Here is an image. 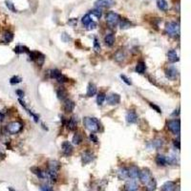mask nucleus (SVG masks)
Returning a JSON list of instances; mask_svg holds the SVG:
<instances>
[{"mask_svg": "<svg viewBox=\"0 0 191 191\" xmlns=\"http://www.w3.org/2000/svg\"><path fill=\"white\" fill-rule=\"evenodd\" d=\"M83 123L86 128H87L89 131L93 132V133L98 132L99 130V127H101V123H99V121L95 119V118L86 117L83 120Z\"/></svg>", "mask_w": 191, "mask_h": 191, "instance_id": "nucleus-1", "label": "nucleus"}, {"mask_svg": "<svg viewBox=\"0 0 191 191\" xmlns=\"http://www.w3.org/2000/svg\"><path fill=\"white\" fill-rule=\"evenodd\" d=\"M165 33L172 37H178L180 35V24L178 22H169L165 26Z\"/></svg>", "mask_w": 191, "mask_h": 191, "instance_id": "nucleus-2", "label": "nucleus"}, {"mask_svg": "<svg viewBox=\"0 0 191 191\" xmlns=\"http://www.w3.org/2000/svg\"><path fill=\"white\" fill-rule=\"evenodd\" d=\"M120 21V16L114 12H109L106 15V22L110 27H116Z\"/></svg>", "mask_w": 191, "mask_h": 191, "instance_id": "nucleus-3", "label": "nucleus"}, {"mask_svg": "<svg viewBox=\"0 0 191 191\" xmlns=\"http://www.w3.org/2000/svg\"><path fill=\"white\" fill-rule=\"evenodd\" d=\"M167 128L174 135L179 136L181 132V121L180 120H171L167 122Z\"/></svg>", "mask_w": 191, "mask_h": 191, "instance_id": "nucleus-4", "label": "nucleus"}, {"mask_svg": "<svg viewBox=\"0 0 191 191\" xmlns=\"http://www.w3.org/2000/svg\"><path fill=\"white\" fill-rule=\"evenodd\" d=\"M22 125L21 122L19 121H12L7 125V131L10 134H17L22 130Z\"/></svg>", "mask_w": 191, "mask_h": 191, "instance_id": "nucleus-5", "label": "nucleus"}, {"mask_svg": "<svg viewBox=\"0 0 191 191\" xmlns=\"http://www.w3.org/2000/svg\"><path fill=\"white\" fill-rule=\"evenodd\" d=\"M139 178H140V181H142L143 184H146L152 180L151 172H150V170L147 169V168H143L142 171H140Z\"/></svg>", "mask_w": 191, "mask_h": 191, "instance_id": "nucleus-6", "label": "nucleus"}, {"mask_svg": "<svg viewBox=\"0 0 191 191\" xmlns=\"http://www.w3.org/2000/svg\"><path fill=\"white\" fill-rule=\"evenodd\" d=\"M60 169V162L57 161H50L48 162V171L54 172V173H58Z\"/></svg>", "mask_w": 191, "mask_h": 191, "instance_id": "nucleus-7", "label": "nucleus"}, {"mask_svg": "<svg viewBox=\"0 0 191 191\" xmlns=\"http://www.w3.org/2000/svg\"><path fill=\"white\" fill-rule=\"evenodd\" d=\"M105 99H107V103L109 105H117L120 101V95L118 94H111Z\"/></svg>", "mask_w": 191, "mask_h": 191, "instance_id": "nucleus-8", "label": "nucleus"}, {"mask_svg": "<svg viewBox=\"0 0 191 191\" xmlns=\"http://www.w3.org/2000/svg\"><path fill=\"white\" fill-rule=\"evenodd\" d=\"M95 4L98 8H109L115 4V0H97Z\"/></svg>", "mask_w": 191, "mask_h": 191, "instance_id": "nucleus-9", "label": "nucleus"}, {"mask_svg": "<svg viewBox=\"0 0 191 191\" xmlns=\"http://www.w3.org/2000/svg\"><path fill=\"white\" fill-rule=\"evenodd\" d=\"M126 120L128 123H136L138 121V115L134 110H129L126 114Z\"/></svg>", "mask_w": 191, "mask_h": 191, "instance_id": "nucleus-10", "label": "nucleus"}, {"mask_svg": "<svg viewBox=\"0 0 191 191\" xmlns=\"http://www.w3.org/2000/svg\"><path fill=\"white\" fill-rule=\"evenodd\" d=\"M95 156L93 153H91L90 151H85L82 154V157H81V160H82V163L83 165H87V163H90L92 161H94Z\"/></svg>", "mask_w": 191, "mask_h": 191, "instance_id": "nucleus-11", "label": "nucleus"}, {"mask_svg": "<svg viewBox=\"0 0 191 191\" xmlns=\"http://www.w3.org/2000/svg\"><path fill=\"white\" fill-rule=\"evenodd\" d=\"M165 75L168 79H175L177 76L179 75V71L176 69L175 67H169L168 69H166L165 71Z\"/></svg>", "mask_w": 191, "mask_h": 191, "instance_id": "nucleus-12", "label": "nucleus"}, {"mask_svg": "<svg viewBox=\"0 0 191 191\" xmlns=\"http://www.w3.org/2000/svg\"><path fill=\"white\" fill-rule=\"evenodd\" d=\"M62 151L65 156H71L73 153V146L69 142H64L62 143Z\"/></svg>", "mask_w": 191, "mask_h": 191, "instance_id": "nucleus-13", "label": "nucleus"}, {"mask_svg": "<svg viewBox=\"0 0 191 191\" xmlns=\"http://www.w3.org/2000/svg\"><path fill=\"white\" fill-rule=\"evenodd\" d=\"M140 174V169L138 166L136 165H132L129 169H128V177L131 179H136L139 177Z\"/></svg>", "mask_w": 191, "mask_h": 191, "instance_id": "nucleus-14", "label": "nucleus"}, {"mask_svg": "<svg viewBox=\"0 0 191 191\" xmlns=\"http://www.w3.org/2000/svg\"><path fill=\"white\" fill-rule=\"evenodd\" d=\"M66 126L70 131H75L76 129V126H78V120H76V118L72 117L70 120H68Z\"/></svg>", "mask_w": 191, "mask_h": 191, "instance_id": "nucleus-15", "label": "nucleus"}, {"mask_svg": "<svg viewBox=\"0 0 191 191\" xmlns=\"http://www.w3.org/2000/svg\"><path fill=\"white\" fill-rule=\"evenodd\" d=\"M31 171L33 172L35 175H36L40 179H45L47 178V173L45 171H43L42 169H40L39 167H32Z\"/></svg>", "mask_w": 191, "mask_h": 191, "instance_id": "nucleus-16", "label": "nucleus"}, {"mask_svg": "<svg viewBox=\"0 0 191 191\" xmlns=\"http://www.w3.org/2000/svg\"><path fill=\"white\" fill-rule=\"evenodd\" d=\"M167 58H168V60H169L170 62H172V63L179 61V60H180L178 54H177V52L175 51V50H170V51H168Z\"/></svg>", "mask_w": 191, "mask_h": 191, "instance_id": "nucleus-17", "label": "nucleus"}, {"mask_svg": "<svg viewBox=\"0 0 191 191\" xmlns=\"http://www.w3.org/2000/svg\"><path fill=\"white\" fill-rule=\"evenodd\" d=\"M75 106H76L75 102L73 101H71V99H66V101H64V110L67 113L72 112L75 109Z\"/></svg>", "mask_w": 191, "mask_h": 191, "instance_id": "nucleus-18", "label": "nucleus"}, {"mask_svg": "<svg viewBox=\"0 0 191 191\" xmlns=\"http://www.w3.org/2000/svg\"><path fill=\"white\" fill-rule=\"evenodd\" d=\"M175 190V184L173 181H166L161 187V191H174Z\"/></svg>", "mask_w": 191, "mask_h": 191, "instance_id": "nucleus-19", "label": "nucleus"}, {"mask_svg": "<svg viewBox=\"0 0 191 191\" xmlns=\"http://www.w3.org/2000/svg\"><path fill=\"white\" fill-rule=\"evenodd\" d=\"M139 188L138 184L136 183L134 181H127L125 184V189L126 191H137Z\"/></svg>", "mask_w": 191, "mask_h": 191, "instance_id": "nucleus-20", "label": "nucleus"}, {"mask_svg": "<svg viewBox=\"0 0 191 191\" xmlns=\"http://www.w3.org/2000/svg\"><path fill=\"white\" fill-rule=\"evenodd\" d=\"M18 101H19V102H20V104H21V105L24 107V109H25V110H26L27 112H28V113H29V115H31L32 117H33V119H34V120H35V122H38V120H39V118H38V116H37V115H35V113H33V112H32V111L30 110V109H28V107H27V106H26V104H25V102H24L23 101H22V99H21V98H19V99H18Z\"/></svg>", "mask_w": 191, "mask_h": 191, "instance_id": "nucleus-21", "label": "nucleus"}, {"mask_svg": "<svg viewBox=\"0 0 191 191\" xmlns=\"http://www.w3.org/2000/svg\"><path fill=\"white\" fill-rule=\"evenodd\" d=\"M118 177L120 180H125L128 178V169L126 167H121L118 171Z\"/></svg>", "mask_w": 191, "mask_h": 191, "instance_id": "nucleus-22", "label": "nucleus"}, {"mask_svg": "<svg viewBox=\"0 0 191 191\" xmlns=\"http://www.w3.org/2000/svg\"><path fill=\"white\" fill-rule=\"evenodd\" d=\"M104 42H105V44L109 47L113 46L114 43H115V36H114V35L108 34L107 35H105V37H104Z\"/></svg>", "mask_w": 191, "mask_h": 191, "instance_id": "nucleus-23", "label": "nucleus"}, {"mask_svg": "<svg viewBox=\"0 0 191 191\" xmlns=\"http://www.w3.org/2000/svg\"><path fill=\"white\" fill-rule=\"evenodd\" d=\"M97 94V87H95V85L94 83H89L88 84V87H87V97H93Z\"/></svg>", "mask_w": 191, "mask_h": 191, "instance_id": "nucleus-24", "label": "nucleus"}, {"mask_svg": "<svg viewBox=\"0 0 191 191\" xmlns=\"http://www.w3.org/2000/svg\"><path fill=\"white\" fill-rule=\"evenodd\" d=\"M145 185H146L145 186V190L146 191H155L157 188V183H156L155 179H153V178L148 184H146Z\"/></svg>", "mask_w": 191, "mask_h": 191, "instance_id": "nucleus-25", "label": "nucleus"}, {"mask_svg": "<svg viewBox=\"0 0 191 191\" xmlns=\"http://www.w3.org/2000/svg\"><path fill=\"white\" fill-rule=\"evenodd\" d=\"M156 162L158 165L160 166H165L167 165V161H166V157L163 155H158L156 157Z\"/></svg>", "mask_w": 191, "mask_h": 191, "instance_id": "nucleus-26", "label": "nucleus"}, {"mask_svg": "<svg viewBox=\"0 0 191 191\" xmlns=\"http://www.w3.org/2000/svg\"><path fill=\"white\" fill-rule=\"evenodd\" d=\"M145 70H146V66H145V63L143 61L139 62L137 66H136V72H137L138 74H140V75L144 74Z\"/></svg>", "mask_w": 191, "mask_h": 191, "instance_id": "nucleus-27", "label": "nucleus"}, {"mask_svg": "<svg viewBox=\"0 0 191 191\" xmlns=\"http://www.w3.org/2000/svg\"><path fill=\"white\" fill-rule=\"evenodd\" d=\"M13 39V34L11 33V32H5L3 35V40H4V42H6V43H10L12 40Z\"/></svg>", "mask_w": 191, "mask_h": 191, "instance_id": "nucleus-28", "label": "nucleus"}, {"mask_svg": "<svg viewBox=\"0 0 191 191\" xmlns=\"http://www.w3.org/2000/svg\"><path fill=\"white\" fill-rule=\"evenodd\" d=\"M157 5L158 8L162 11H166L168 9V4L165 0H157Z\"/></svg>", "mask_w": 191, "mask_h": 191, "instance_id": "nucleus-29", "label": "nucleus"}, {"mask_svg": "<svg viewBox=\"0 0 191 191\" xmlns=\"http://www.w3.org/2000/svg\"><path fill=\"white\" fill-rule=\"evenodd\" d=\"M120 25L121 29H128L132 26V23L129 20H127L126 18H122V19L120 21Z\"/></svg>", "mask_w": 191, "mask_h": 191, "instance_id": "nucleus-30", "label": "nucleus"}, {"mask_svg": "<svg viewBox=\"0 0 191 191\" xmlns=\"http://www.w3.org/2000/svg\"><path fill=\"white\" fill-rule=\"evenodd\" d=\"M15 52L16 54H23V53H29V49L25 47V46H22V45H18L15 48Z\"/></svg>", "mask_w": 191, "mask_h": 191, "instance_id": "nucleus-31", "label": "nucleus"}, {"mask_svg": "<svg viewBox=\"0 0 191 191\" xmlns=\"http://www.w3.org/2000/svg\"><path fill=\"white\" fill-rule=\"evenodd\" d=\"M81 142H82V136L79 133H76L74 135V137H73V143L74 144H79Z\"/></svg>", "mask_w": 191, "mask_h": 191, "instance_id": "nucleus-32", "label": "nucleus"}, {"mask_svg": "<svg viewBox=\"0 0 191 191\" xmlns=\"http://www.w3.org/2000/svg\"><path fill=\"white\" fill-rule=\"evenodd\" d=\"M124 57H125V54H124V53L122 52V51L117 52L116 54H115V60H116V61H118V62L123 61V60H124Z\"/></svg>", "mask_w": 191, "mask_h": 191, "instance_id": "nucleus-33", "label": "nucleus"}, {"mask_svg": "<svg viewBox=\"0 0 191 191\" xmlns=\"http://www.w3.org/2000/svg\"><path fill=\"white\" fill-rule=\"evenodd\" d=\"M105 98H106V95L104 93H99L98 95V97H97V103H98V105H102L104 101H105Z\"/></svg>", "mask_w": 191, "mask_h": 191, "instance_id": "nucleus-34", "label": "nucleus"}, {"mask_svg": "<svg viewBox=\"0 0 191 191\" xmlns=\"http://www.w3.org/2000/svg\"><path fill=\"white\" fill-rule=\"evenodd\" d=\"M57 98H60V99H61V101H63V99H65V98H66V92L64 90H63L62 88H60V89H57Z\"/></svg>", "mask_w": 191, "mask_h": 191, "instance_id": "nucleus-35", "label": "nucleus"}, {"mask_svg": "<svg viewBox=\"0 0 191 191\" xmlns=\"http://www.w3.org/2000/svg\"><path fill=\"white\" fill-rule=\"evenodd\" d=\"M81 21H82V24H83L85 27H87L90 22H92L93 20H92V18H91V15H85L82 17V19H81Z\"/></svg>", "mask_w": 191, "mask_h": 191, "instance_id": "nucleus-36", "label": "nucleus"}, {"mask_svg": "<svg viewBox=\"0 0 191 191\" xmlns=\"http://www.w3.org/2000/svg\"><path fill=\"white\" fill-rule=\"evenodd\" d=\"M60 75H61V72L60 70H57V69H54V70H52L51 72H50V76H51V78L54 79H57Z\"/></svg>", "mask_w": 191, "mask_h": 191, "instance_id": "nucleus-37", "label": "nucleus"}, {"mask_svg": "<svg viewBox=\"0 0 191 191\" xmlns=\"http://www.w3.org/2000/svg\"><path fill=\"white\" fill-rule=\"evenodd\" d=\"M21 80H22L21 78H19L18 76H15L10 79V83L12 84V85H15V84H17V83H20Z\"/></svg>", "mask_w": 191, "mask_h": 191, "instance_id": "nucleus-38", "label": "nucleus"}, {"mask_svg": "<svg viewBox=\"0 0 191 191\" xmlns=\"http://www.w3.org/2000/svg\"><path fill=\"white\" fill-rule=\"evenodd\" d=\"M162 140H155L152 142V146L155 148H161L162 146Z\"/></svg>", "mask_w": 191, "mask_h": 191, "instance_id": "nucleus-39", "label": "nucleus"}, {"mask_svg": "<svg viewBox=\"0 0 191 191\" xmlns=\"http://www.w3.org/2000/svg\"><path fill=\"white\" fill-rule=\"evenodd\" d=\"M44 60H45V57H44V56L43 54H41L39 53V54H38V57H36V60H35V61L37 62V64L39 65V66H41L43 63H44Z\"/></svg>", "mask_w": 191, "mask_h": 191, "instance_id": "nucleus-40", "label": "nucleus"}, {"mask_svg": "<svg viewBox=\"0 0 191 191\" xmlns=\"http://www.w3.org/2000/svg\"><path fill=\"white\" fill-rule=\"evenodd\" d=\"M91 12H92L93 15H94L95 17H98V18H101V15H102V12H101V9H99V8H97V9H95V10L91 11Z\"/></svg>", "mask_w": 191, "mask_h": 191, "instance_id": "nucleus-41", "label": "nucleus"}, {"mask_svg": "<svg viewBox=\"0 0 191 191\" xmlns=\"http://www.w3.org/2000/svg\"><path fill=\"white\" fill-rule=\"evenodd\" d=\"M6 5H7V7L10 9L11 11H12L13 12H16V9L15 8V6H13V4L10 1V0H7L6 1Z\"/></svg>", "mask_w": 191, "mask_h": 191, "instance_id": "nucleus-42", "label": "nucleus"}, {"mask_svg": "<svg viewBox=\"0 0 191 191\" xmlns=\"http://www.w3.org/2000/svg\"><path fill=\"white\" fill-rule=\"evenodd\" d=\"M94 48H95V50L97 52L101 51V45H99V42H98V40L97 38L94 39Z\"/></svg>", "mask_w": 191, "mask_h": 191, "instance_id": "nucleus-43", "label": "nucleus"}, {"mask_svg": "<svg viewBox=\"0 0 191 191\" xmlns=\"http://www.w3.org/2000/svg\"><path fill=\"white\" fill-rule=\"evenodd\" d=\"M120 79H122V81H123L124 83H126L127 85H131L132 84V82H131V80L127 78L126 76H124V75H120Z\"/></svg>", "mask_w": 191, "mask_h": 191, "instance_id": "nucleus-44", "label": "nucleus"}, {"mask_svg": "<svg viewBox=\"0 0 191 191\" xmlns=\"http://www.w3.org/2000/svg\"><path fill=\"white\" fill-rule=\"evenodd\" d=\"M97 28V23H95V21H92V22H90V23L88 24V26H87V30H94V29H95Z\"/></svg>", "mask_w": 191, "mask_h": 191, "instance_id": "nucleus-45", "label": "nucleus"}, {"mask_svg": "<svg viewBox=\"0 0 191 191\" xmlns=\"http://www.w3.org/2000/svg\"><path fill=\"white\" fill-rule=\"evenodd\" d=\"M150 106H151L154 110H155L156 112H158V113H162V110H161V108L159 107L158 105H156V104H154V103H150Z\"/></svg>", "mask_w": 191, "mask_h": 191, "instance_id": "nucleus-46", "label": "nucleus"}, {"mask_svg": "<svg viewBox=\"0 0 191 191\" xmlns=\"http://www.w3.org/2000/svg\"><path fill=\"white\" fill-rule=\"evenodd\" d=\"M90 140H92V142H94L95 143H97L98 142V137L95 136V134H91V135H90Z\"/></svg>", "mask_w": 191, "mask_h": 191, "instance_id": "nucleus-47", "label": "nucleus"}, {"mask_svg": "<svg viewBox=\"0 0 191 191\" xmlns=\"http://www.w3.org/2000/svg\"><path fill=\"white\" fill-rule=\"evenodd\" d=\"M40 190H41V191H54L52 189V187H50L49 185H42L41 188H40Z\"/></svg>", "mask_w": 191, "mask_h": 191, "instance_id": "nucleus-48", "label": "nucleus"}, {"mask_svg": "<svg viewBox=\"0 0 191 191\" xmlns=\"http://www.w3.org/2000/svg\"><path fill=\"white\" fill-rule=\"evenodd\" d=\"M173 143H174V146H175L177 149H178V150L181 148V143H180V140H179V139H178V140H175Z\"/></svg>", "mask_w": 191, "mask_h": 191, "instance_id": "nucleus-49", "label": "nucleus"}, {"mask_svg": "<svg viewBox=\"0 0 191 191\" xmlns=\"http://www.w3.org/2000/svg\"><path fill=\"white\" fill-rule=\"evenodd\" d=\"M16 94L19 95V97H23L24 95V93H23V91H21V90H17L16 91Z\"/></svg>", "mask_w": 191, "mask_h": 191, "instance_id": "nucleus-50", "label": "nucleus"}, {"mask_svg": "<svg viewBox=\"0 0 191 191\" xmlns=\"http://www.w3.org/2000/svg\"><path fill=\"white\" fill-rule=\"evenodd\" d=\"M4 118H5V114H4V112H0V121H2L4 120Z\"/></svg>", "mask_w": 191, "mask_h": 191, "instance_id": "nucleus-51", "label": "nucleus"}, {"mask_svg": "<svg viewBox=\"0 0 191 191\" xmlns=\"http://www.w3.org/2000/svg\"><path fill=\"white\" fill-rule=\"evenodd\" d=\"M179 113H180V112H179V109H178V110H177V112H174L173 114H172V115H173V116H175V115H179Z\"/></svg>", "mask_w": 191, "mask_h": 191, "instance_id": "nucleus-52", "label": "nucleus"}, {"mask_svg": "<svg viewBox=\"0 0 191 191\" xmlns=\"http://www.w3.org/2000/svg\"><path fill=\"white\" fill-rule=\"evenodd\" d=\"M9 191H15V190H13L12 187H9Z\"/></svg>", "mask_w": 191, "mask_h": 191, "instance_id": "nucleus-53", "label": "nucleus"}]
</instances>
